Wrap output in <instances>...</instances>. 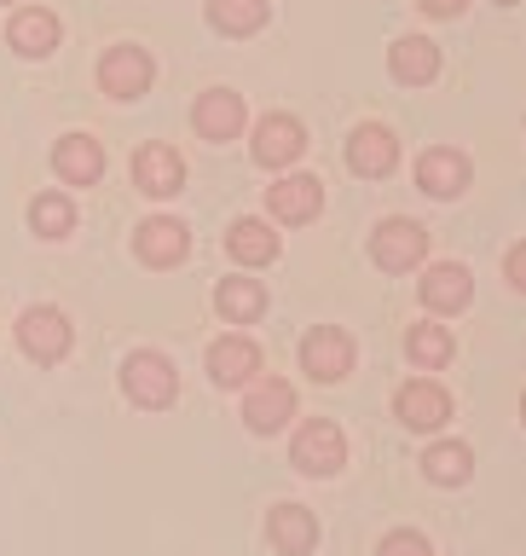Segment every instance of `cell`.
<instances>
[{
  "mask_svg": "<svg viewBox=\"0 0 526 556\" xmlns=\"http://www.w3.org/2000/svg\"><path fill=\"white\" fill-rule=\"evenodd\" d=\"M451 417V394L440 389V382H428V377H416L399 389V424L406 429H440Z\"/></svg>",
  "mask_w": 526,
  "mask_h": 556,
  "instance_id": "4fadbf2b",
  "label": "cell"
},
{
  "mask_svg": "<svg viewBox=\"0 0 526 556\" xmlns=\"http://www.w3.org/2000/svg\"><path fill=\"white\" fill-rule=\"evenodd\" d=\"M521 417H526V394H521Z\"/></svg>",
  "mask_w": 526,
  "mask_h": 556,
  "instance_id": "4dcf8cb0",
  "label": "cell"
},
{
  "mask_svg": "<svg viewBox=\"0 0 526 556\" xmlns=\"http://www.w3.org/2000/svg\"><path fill=\"white\" fill-rule=\"evenodd\" d=\"M151 76H156V64H151L145 47H111L99 59V87L111 99H139L151 87Z\"/></svg>",
  "mask_w": 526,
  "mask_h": 556,
  "instance_id": "5b68a950",
  "label": "cell"
},
{
  "mask_svg": "<svg viewBox=\"0 0 526 556\" xmlns=\"http://www.w3.org/2000/svg\"><path fill=\"white\" fill-rule=\"evenodd\" d=\"M290 417H295V389H290V382L255 377L249 400H243V424H249L255 434H272V429H284Z\"/></svg>",
  "mask_w": 526,
  "mask_h": 556,
  "instance_id": "52a82bcc",
  "label": "cell"
},
{
  "mask_svg": "<svg viewBox=\"0 0 526 556\" xmlns=\"http://www.w3.org/2000/svg\"><path fill=\"white\" fill-rule=\"evenodd\" d=\"M503 273H510V285H515V290H526V243H515V250H510Z\"/></svg>",
  "mask_w": 526,
  "mask_h": 556,
  "instance_id": "f1b7e54d",
  "label": "cell"
},
{
  "mask_svg": "<svg viewBox=\"0 0 526 556\" xmlns=\"http://www.w3.org/2000/svg\"><path fill=\"white\" fill-rule=\"evenodd\" d=\"M29 220H35V232H41V238H69V232H76V203L59 198V191H47V198H35Z\"/></svg>",
  "mask_w": 526,
  "mask_h": 556,
  "instance_id": "4316f807",
  "label": "cell"
},
{
  "mask_svg": "<svg viewBox=\"0 0 526 556\" xmlns=\"http://www.w3.org/2000/svg\"><path fill=\"white\" fill-rule=\"evenodd\" d=\"M208 24L226 35H255L267 24V0H208Z\"/></svg>",
  "mask_w": 526,
  "mask_h": 556,
  "instance_id": "d4e9b609",
  "label": "cell"
},
{
  "mask_svg": "<svg viewBox=\"0 0 526 556\" xmlns=\"http://www.w3.org/2000/svg\"><path fill=\"white\" fill-rule=\"evenodd\" d=\"M267 539L284 556H307L312 545H319V521H312V510H302V504H272Z\"/></svg>",
  "mask_w": 526,
  "mask_h": 556,
  "instance_id": "e0dca14e",
  "label": "cell"
},
{
  "mask_svg": "<svg viewBox=\"0 0 526 556\" xmlns=\"http://www.w3.org/2000/svg\"><path fill=\"white\" fill-rule=\"evenodd\" d=\"M469 295H475V278H469V267H458V261H440V267L423 273V307L428 313H463Z\"/></svg>",
  "mask_w": 526,
  "mask_h": 556,
  "instance_id": "9a60e30c",
  "label": "cell"
},
{
  "mask_svg": "<svg viewBox=\"0 0 526 556\" xmlns=\"http://www.w3.org/2000/svg\"><path fill=\"white\" fill-rule=\"evenodd\" d=\"M388 64H394V81H406V87H423L440 76V47L423 41V35H406V41H394L388 52Z\"/></svg>",
  "mask_w": 526,
  "mask_h": 556,
  "instance_id": "44dd1931",
  "label": "cell"
},
{
  "mask_svg": "<svg viewBox=\"0 0 526 556\" xmlns=\"http://www.w3.org/2000/svg\"><path fill=\"white\" fill-rule=\"evenodd\" d=\"M133 250L145 267H180L185 250H191V238H185V226L180 220H145L133 232Z\"/></svg>",
  "mask_w": 526,
  "mask_h": 556,
  "instance_id": "2e32d148",
  "label": "cell"
},
{
  "mask_svg": "<svg viewBox=\"0 0 526 556\" xmlns=\"http://www.w3.org/2000/svg\"><path fill=\"white\" fill-rule=\"evenodd\" d=\"M7 41L24 52V59H47L52 47H59V17L41 12V7H24V12H12V24H7Z\"/></svg>",
  "mask_w": 526,
  "mask_h": 556,
  "instance_id": "ffe728a7",
  "label": "cell"
},
{
  "mask_svg": "<svg viewBox=\"0 0 526 556\" xmlns=\"http://www.w3.org/2000/svg\"><path fill=\"white\" fill-rule=\"evenodd\" d=\"M133 186L145 191V198H174V191L185 186V163H180V151H168V146H145L133 156Z\"/></svg>",
  "mask_w": 526,
  "mask_h": 556,
  "instance_id": "8fae6325",
  "label": "cell"
},
{
  "mask_svg": "<svg viewBox=\"0 0 526 556\" xmlns=\"http://www.w3.org/2000/svg\"><path fill=\"white\" fill-rule=\"evenodd\" d=\"M208 377L220 382V389H243V382L260 377V348L249 337H220L208 348Z\"/></svg>",
  "mask_w": 526,
  "mask_h": 556,
  "instance_id": "9c48e42d",
  "label": "cell"
},
{
  "mask_svg": "<svg viewBox=\"0 0 526 556\" xmlns=\"http://www.w3.org/2000/svg\"><path fill=\"white\" fill-rule=\"evenodd\" d=\"M191 122H197L203 139H238L243 134V99L226 93V87H208L197 99V111H191Z\"/></svg>",
  "mask_w": 526,
  "mask_h": 556,
  "instance_id": "d6986e66",
  "label": "cell"
},
{
  "mask_svg": "<svg viewBox=\"0 0 526 556\" xmlns=\"http://www.w3.org/2000/svg\"><path fill=\"white\" fill-rule=\"evenodd\" d=\"M376 556H434V545H428V539L423 533H388V539H382V551Z\"/></svg>",
  "mask_w": 526,
  "mask_h": 556,
  "instance_id": "83f0119b",
  "label": "cell"
},
{
  "mask_svg": "<svg viewBox=\"0 0 526 556\" xmlns=\"http://www.w3.org/2000/svg\"><path fill=\"white\" fill-rule=\"evenodd\" d=\"M498 7H515V0H498Z\"/></svg>",
  "mask_w": 526,
  "mask_h": 556,
  "instance_id": "1f68e13d",
  "label": "cell"
},
{
  "mask_svg": "<svg viewBox=\"0 0 526 556\" xmlns=\"http://www.w3.org/2000/svg\"><path fill=\"white\" fill-rule=\"evenodd\" d=\"M52 168H59V180H69V186H93L99 174H104L99 139H87V134L59 139V146H52Z\"/></svg>",
  "mask_w": 526,
  "mask_h": 556,
  "instance_id": "ac0fdd59",
  "label": "cell"
},
{
  "mask_svg": "<svg viewBox=\"0 0 526 556\" xmlns=\"http://www.w3.org/2000/svg\"><path fill=\"white\" fill-rule=\"evenodd\" d=\"M215 307H220L232 325H255L260 313H267V290H260L255 278H226V285L215 290Z\"/></svg>",
  "mask_w": 526,
  "mask_h": 556,
  "instance_id": "603a6c76",
  "label": "cell"
},
{
  "mask_svg": "<svg viewBox=\"0 0 526 556\" xmlns=\"http://www.w3.org/2000/svg\"><path fill=\"white\" fill-rule=\"evenodd\" d=\"M267 203H272V215H278V220L302 226V220H312V215L324 208V186L312 180V174H284V180L267 191Z\"/></svg>",
  "mask_w": 526,
  "mask_h": 556,
  "instance_id": "5bb4252c",
  "label": "cell"
},
{
  "mask_svg": "<svg viewBox=\"0 0 526 556\" xmlns=\"http://www.w3.org/2000/svg\"><path fill=\"white\" fill-rule=\"evenodd\" d=\"M416 186L428 191V198H458L469 186V156L451 151V146H434L416 156Z\"/></svg>",
  "mask_w": 526,
  "mask_h": 556,
  "instance_id": "30bf717a",
  "label": "cell"
},
{
  "mask_svg": "<svg viewBox=\"0 0 526 556\" xmlns=\"http://www.w3.org/2000/svg\"><path fill=\"white\" fill-rule=\"evenodd\" d=\"M226 250H232L243 267H267V261H278V232L267 220H238L232 232H226Z\"/></svg>",
  "mask_w": 526,
  "mask_h": 556,
  "instance_id": "7402d4cb",
  "label": "cell"
},
{
  "mask_svg": "<svg viewBox=\"0 0 526 556\" xmlns=\"http://www.w3.org/2000/svg\"><path fill=\"white\" fill-rule=\"evenodd\" d=\"M416 7H423L428 17H458V12L469 7V0H416Z\"/></svg>",
  "mask_w": 526,
  "mask_h": 556,
  "instance_id": "f546056e",
  "label": "cell"
},
{
  "mask_svg": "<svg viewBox=\"0 0 526 556\" xmlns=\"http://www.w3.org/2000/svg\"><path fill=\"white\" fill-rule=\"evenodd\" d=\"M347 163H354V174H394L399 163V139L382 128V122H364V128H354V139H347Z\"/></svg>",
  "mask_w": 526,
  "mask_h": 556,
  "instance_id": "7c38bea8",
  "label": "cell"
},
{
  "mask_svg": "<svg viewBox=\"0 0 526 556\" xmlns=\"http://www.w3.org/2000/svg\"><path fill=\"white\" fill-rule=\"evenodd\" d=\"M406 354H411V365H423V371H440L451 359V330L446 325H411Z\"/></svg>",
  "mask_w": 526,
  "mask_h": 556,
  "instance_id": "484cf974",
  "label": "cell"
},
{
  "mask_svg": "<svg viewBox=\"0 0 526 556\" xmlns=\"http://www.w3.org/2000/svg\"><path fill=\"white\" fill-rule=\"evenodd\" d=\"M69 342H76V325H69L59 307H29L24 319H17V348H24L29 359H41V365L64 359Z\"/></svg>",
  "mask_w": 526,
  "mask_h": 556,
  "instance_id": "7a4b0ae2",
  "label": "cell"
},
{
  "mask_svg": "<svg viewBox=\"0 0 526 556\" xmlns=\"http://www.w3.org/2000/svg\"><path fill=\"white\" fill-rule=\"evenodd\" d=\"M302 151H307V128H302L295 116H267V122H255V163L290 168Z\"/></svg>",
  "mask_w": 526,
  "mask_h": 556,
  "instance_id": "ba28073f",
  "label": "cell"
},
{
  "mask_svg": "<svg viewBox=\"0 0 526 556\" xmlns=\"http://www.w3.org/2000/svg\"><path fill=\"white\" fill-rule=\"evenodd\" d=\"M423 469H428V481H440V486H463L475 476V452L463 441H440V446L423 452Z\"/></svg>",
  "mask_w": 526,
  "mask_h": 556,
  "instance_id": "cb8c5ba5",
  "label": "cell"
},
{
  "mask_svg": "<svg viewBox=\"0 0 526 556\" xmlns=\"http://www.w3.org/2000/svg\"><path fill=\"white\" fill-rule=\"evenodd\" d=\"M121 389H128L133 406H174V394H180V377H174V365L156 354V348H139V354H128V365H121Z\"/></svg>",
  "mask_w": 526,
  "mask_h": 556,
  "instance_id": "6da1fadb",
  "label": "cell"
},
{
  "mask_svg": "<svg viewBox=\"0 0 526 556\" xmlns=\"http://www.w3.org/2000/svg\"><path fill=\"white\" fill-rule=\"evenodd\" d=\"M290 452H295V469H307V476H336L347 464V434L330 417H312V424H302Z\"/></svg>",
  "mask_w": 526,
  "mask_h": 556,
  "instance_id": "3957f363",
  "label": "cell"
},
{
  "mask_svg": "<svg viewBox=\"0 0 526 556\" xmlns=\"http://www.w3.org/2000/svg\"><path fill=\"white\" fill-rule=\"evenodd\" d=\"M302 365H307V377H312V382H342L347 371H354V337H347V330H336V325L307 330Z\"/></svg>",
  "mask_w": 526,
  "mask_h": 556,
  "instance_id": "277c9868",
  "label": "cell"
},
{
  "mask_svg": "<svg viewBox=\"0 0 526 556\" xmlns=\"http://www.w3.org/2000/svg\"><path fill=\"white\" fill-rule=\"evenodd\" d=\"M423 250H428V232L416 220H382L376 238H371V261H376V267H388V273L416 267Z\"/></svg>",
  "mask_w": 526,
  "mask_h": 556,
  "instance_id": "8992f818",
  "label": "cell"
}]
</instances>
